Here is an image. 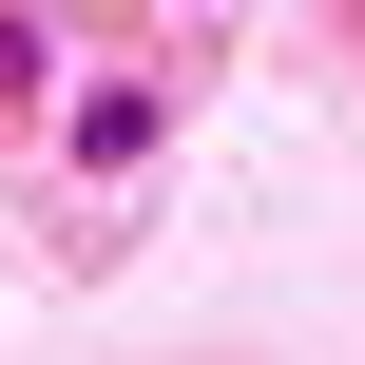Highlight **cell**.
Listing matches in <instances>:
<instances>
[{
    "label": "cell",
    "mask_w": 365,
    "mask_h": 365,
    "mask_svg": "<svg viewBox=\"0 0 365 365\" xmlns=\"http://www.w3.org/2000/svg\"><path fill=\"white\" fill-rule=\"evenodd\" d=\"M135 154H154V96H135V77H115V96H77V173H135Z\"/></svg>",
    "instance_id": "cell-1"
}]
</instances>
